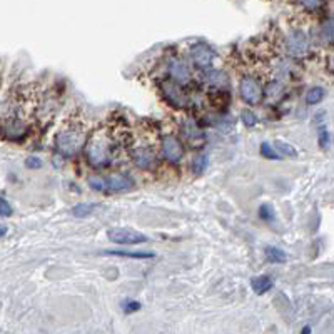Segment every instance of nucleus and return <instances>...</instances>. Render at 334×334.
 Segmentation results:
<instances>
[{
	"instance_id": "obj_26",
	"label": "nucleus",
	"mask_w": 334,
	"mask_h": 334,
	"mask_svg": "<svg viewBox=\"0 0 334 334\" xmlns=\"http://www.w3.org/2000/svg\"><path fill=\"white\" fill-rule=\"evenodd\" d=\"M5 234H7V227H5V226H2V224H0V237H4Z\"/></svg>"
},
{
	"instance_id": "obj_24",
	"label": "nucleus",
	"mask_w": 334,
	"mask_h": 334,
	"mask_svg": "<svg viewBox=\"0 0 334 334\" xmlns=\"http://www.w3.org/2000/svg\"><path fill=\"white\" fill-rule=\"evenodd\" d=\"M139 308H140V304L135 303V301H125V303H124L125 313H134V311H137Z\"/></svg>"
},
{
	"instance_id": "obj_10",
	"label": "nucleus",
	"mask_w": 334,
	"mask_h": 334,
	"mask_svg": "<svg viewBox=\"0 0 334 334\" xmlns=\"http://www.w3.org/2000/svg\"><path fill=\"white\" fill-rule=\"evenodd\" d=\"M251 288H253V291L256 294H266L269 289L272 288V279L269 276H257V277H253V281H251Z\"/></svg>"
},
{
	"instance_id": "obj_9",
	"label": "nucleus",
	"mask_w": 334,
	"mask_h": 334,
	"mask_svg": "<svg viewBox=\"0 0 334 334\" xmlns=\"http://www.w3.org/2000/svg\"><path fill=\"white\" fill-rule=\"evenodd\" d=\"M132 159H134V162L142 169H149L154 166V162H156L154 152H152L151 149H147V147H137V149H134Z\"/></svg>"
},
{
	"instance_id": "obj_17",
	"label": "nucleus",
	"mask_w": 334,
	"mask_h": 334,
	"mask_svg": "<svg viewBox=\"0 0 334 334\" xmlns=\"http://www.w3.org/2000/svg\"><path fill=\"white\" fill-rule=\"evenodd\" d=\"M94 209H96V206L85 204V202H82V204L74 206L72 214H74L75 217H87V216H90V214H92V211H94Z\"/></svg>"
},
{
	"instance_id": "obj_25",
	"label": "nucleus",
	"mask_w": 334,
	"mask_h": 334,
	"mask_svg": "<svg viewBox=\"0 0 334 334\" xmlns=\"http://www.w3.org/2000/svg\"><path fill=\"white\" fill-rule=\"evenodd\" d=\"M327 140H329V134L324 130V132H321V135H319V147H322V149L327 147Z\"/></svg>"
},
{
	"instance_id": "obj_4",
	"label": "nucleus",
	"mask_w": 334,
	"mask_h": 334,
	"mask_svg": "<svg viewBox=\"0 0 334 334\" xmlns=\"http://www.w3.org/2000/svg\"><path fill=\"white\" fill-rule=\"evenodd\" d=\"M239 94H241V99H243L246 104L256 106V104H259L262 99V87L256 79L244 77V79H241Z\"/></svg>"
},
{
	"instance_id": "obj_19",
	"label": "nucleus",
	"mask_w": 334,
	"mask_h": 334,
	"mask_svg": "<svg viewBox=\"0 0 334 334\" xmlns=\"http://www.w3.org/2000/svg\"><path fill=\"white\" fill-rule=\"evenodd\" d=\"M259 216H261V219H264V221H267V222H272L274 221V209H272V206H269V204H262L261 207H259Z\"/></svg>"
},
{
	"instance_id": "obj_14",
	"label": "nucleus",
	"mask_w": 334,
	"mask_h": 334,
	"mask_svg": "<svg viewBox=\"0 0 334 334\" xmlns=\"http://www.w3.org/2000/svg\"><path fill=\"white\" fill-rule=\"evenodd\" d=\"M276 146V151L279 152V156H286V157H296L298 156V151L294 149L291 144H288V142H282V140H276L274 142Z\"/></svg>"
},
{
	"instance_id": "obj_16",
	"label": "nucleus",
	"mask_w": 334,
	"mask_h": 334,
	"mask_svg": "<svg viewBox=\"0 0 334 334\" xmlns=\"http://www.w3.org/2000/svg\"><path fill=\"white\" fill-rule=\"evenodd\" d=\"M261 154H262V157L271 159V161H277V159H281L279 152L274 149V146L269 144V142H262L261 144Z\"/></svg>"
},
{
	"instance_id": "obj_7",
	"label": "nucleus",
	"mask_w": 334,
	"mask_h": 334,
	"mask_svg": "<svg viewBox=\"0 0 334 334\" xmlns=\"http://www.w3.org/2000/svg\"><path fill=\"white\" fill-rule=\"evenodd\" d=\"M132 179L124 176V174H112L111 177L106 180V187H109V190L112 193H122V190H129L132 189Z\"/></svg>"
},
{
	"instance_id": "obj_20",
	"label": "nucleus",
	"mask_w": 334,
	"mask_h": 334,
	"mask_svg": "<svg viewBox=\"0 0 334 334\" xmlns=\"http://www.w3.org/2000/svg\"><path fill=\"white\" fill-rule=\"evenodd\" d=\"M243 122H244L246 127H254V125L257 124L256 114L251 112V111H244V112H243Z\"/></svg>"
},
{
	"instance_id": "obj_2",
	"label": "nucleus",
	"mask_w": 334,
	"mask_h": 334,
	"mask_svg": "<svg viewBox=\"0 0 334 334\" xmlns=\"http://www.w3.org/2000/svg\"><path fill=\"white\" fill-rule=\"evenodd\" d=\"M109 144L106 140H102L101 137H94L90 140V144L87 146V159L92 166L101 167L104 164H107L109 161Z\"/></svg>"
},
{
	"instance_id": "obj_3",
	"label": "nucleus",
	"mask_w": 334,
	"mask_h": 334,
	"mask_svg": "<svg viewBox=\"0 0 334 334\" xmlns=\"http://www.w3.org/2000/svg\"><path fill=\"white\" fill-rule=\"evenodd\" d=\"M107 237L116 244H142L147 241L142 232L129 227H114L111 231H107Z\"/></svg>"
},
{
	"instance_id": "obj_8",
	"label": "nucleus",
	"mask_w": 334,
	"mask_h": 334,
	"mask_svg": "<svg viewBox=\"0 0 334 334\" xmlns=\"http://www.w3.org/2000/svg\"><path fill=\"white\" fill-rule=\"evenodd\" d=\"M288 47L293 54H296V56L306 54L308 52V47H309L308 37H306L303 32H293L291 37L288 39Z\"/></svg>"
},
{
	"instance_id": "obj_18",
	"label": "nucleus",
	"mask_w": 334,
	"mask_h": 334,
	"mask_svg": "<svg viewBox=\"0 0 334 334\" xmlns=\"http://www.w3.org/2000/svg\"><path fill=\"white\" fill-rule=\"evenodd\" d=\"M206 167H207V157L206 156H197L196 159H194V162H193V171H194V174H202L206 171Z\"/></svg>"
},
{
	"instance_id": "obj_1",
	"label": "nucleus",
	"mask_w": 334,
	"mask_h": 334,
	"mask_svg": "<svg viewBox=\"0 0 334 334\" xmlns=\"http://www.w3.org/2000/svg\"><path fill=\"white\" fill-rule=\"evenodd\" d=\"M56 144L60 154L74 156V154H77L82 149V146H84V132L74 127L64 129L62 132H59Z\"/></svg>"
},
{
	"instance_id": "obj_21",
	"label": "nucleus",
	"mask_w": 334,
	"mask_h": 334,
	"mask_svg": "<svg viewBox=\"0 0 334 334\" xmlns=\"http://www.w3.org/2000/svg\"><path fill=\"white\" fill-rule=\"evenodd\" d=\"M87 184H89L90 189H94V190H102L104 187H106V180L101 177H94V176H90L89 179H87Z\"/></svg>"
},
{
	"instance_id": "obj_27",
	"label": "nucleus",
	"mask_w": 334,
	"mask_h": 334,
	"mask_svg": "<svg viewBox=\"0 0 334 334\" xmlns=\"http://www.w3.org/2000/svg\"><path fill=\"white\" fill-rule=\"evenodd\" d=\"M308 332H311V327H309V326H306L304 329H303V334H308Z\"/></svg>"
},
{
	"instance_id": "obj_23",
	"label": "nucleus",
	"mask_w": 334,
	"mask_h": 334,
	"mask_svg": "<svg viewBox=\"0 0 334 334\" xmlns=\"http://www.w3.org/2000/svg\"><path fill=\"white\" fill-rule=\"evenodd\" d=\"M25 166L29 167V169H40V167H42V161H40L39 157L32 156V157H29V159H27Z\"/></svg>"
},
{
	"instance_id": "obj_13",
	"label": "nucleus",
	"mask_w": 334,
	"mask_h": 334,
	"mask_svg": "<svg viewBox=\"0 0 334 334\" xmlns=\"http://www.w3.org/2000/svg\"><path fill=\"white\" fill-rule=\"evenodd\" d=\"M326 96V90L322 89V87H311L308 90V94H306V102L309 104V106H316V104H319L322 99Z\"/></svg>"
},
{
	"instance_id": "obj_11",
	"label": "nucleus",
	"mask_w": 334,
	"mask_h": 334,
	"mask_svg": "<svg viewBox=\"0 0 334 334\" xmlns=\"http://www.w3.org/2000/svg\"><path fill=\"white\" fill-rule=\"evenodd\" d=\"M104 254L129 257V259H152L156 256L154 253H146V251H135V253H130V251H104Z\"/></svg>"
},
{
	"instance_id": "obj_15",
	"label": "nucleus",
	"mask_w": 334,
	"mask_h": 334,
	"mask_svg": "<svg viewBox=\"0 0 334 334\" xmlns=\"http://www.w3.org/2000/svg\"><path fill=\"white\" fill-rule=\"evenodd\" d=\"M171 72H172L174 77H176V80H180V82H184L185 79H187V75H189L187 69H185V65L180 64V62H172Z\"/></svg>"
},
{
	"instance_id": "obj_22",
	"label": "nucleus",
	"mask_w": 334,
	"mask_h": 334,
	"mask_svg": "<svg viewBox=\"0 0 334 334\" xmlns=\"http://www.w3.org/2000/svg\"><path fill=\"white\" fill-rule=\"evenodd\" d=\"M12 206L9 204L7 199H4V197H0V217H10L12 216Z\"/></svg>"
},
{
	"instance_id": "obj_5",
	"label": "nucleus",
	"mask_w": 334,
	"mask_h": 334,
	"mask_svg": "<svg viewBox=\"0 0 334 334\" xmlns=\"http://www.w3.org/2000/svg\"><path fill=\"white\" fill-rule=\"evenodd\" d=\"M162 156L167 159L169 162H179L184 156V147L180 144V140L174 135H166L162 139Z\"/></svg>"
},
{
	"instance_id": "obj_12",
	"label": "nucleus",
	"mask_w": 334,
	"mask_h": 334,
	"mask_svg": "<svg viewBox=\"0 0 334 334\" xmlns=\"http://www.w3.org/2000/svg\"><path fill=\"white\" fill-rule=\"evenodd\" d=\"M266 254H267V259H269L271 262H276V264H282V262L288 261V254L284 253L282 249L274 248V246L266 248Z\"/></svg>"
},
{
	"instance_id": "obj_6",
	"label": "nucleus",
	"mask_w": 334,
	"mask_h": 334,
	"mask_svg": "<svg viewBox=\"0 0 334 334\" xmlns=\"http://www.w3.org/2000/svg\"><path fill=\"white\" fill-rule=\"evenodd\" d=\"M190 57H193L194 64L201 69H207L211 67L212 60H214V52L209 45L206 43H196V45L190 47Z\"/></svg>"
}]
</instances>
